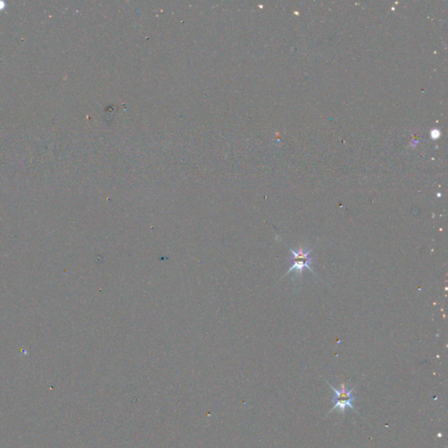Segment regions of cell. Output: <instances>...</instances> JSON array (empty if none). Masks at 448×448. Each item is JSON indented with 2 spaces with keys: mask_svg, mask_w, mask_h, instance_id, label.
Wrapping results in <instances>:
<instances>
[{
  "mask_svg": "<svg viewBox=\"0 0 448 448\" xmlns=\"http://www.w3.org/2000/svg\"><path fill=\"white\" fill-rule=\"evenodd\" d=\"M290 252L292 254L291 257V267L288 271V273L296 271V272H301L305 268L308 269L309 271L314 272L313 268L311 267L312 264V256L310 255V251H305L303 248H300L298 251H293V250L289 248Z\"/></svg>",
  "mask_w": 448,
  "mask_h": 448,
  "instance_id": "obj_2",
  "label": "cell"
},
{
  "mask_svg": "<svg viewBox=\"0 0 448 448\" xmlns=\"http://www.w3.org/2000/svg\"><path fill=\"white\" fill-rule=\"evenodd\" d=\"M327 384L329 385V387L334 391V396L332 399V402L334 404V407L329 411L328 414L334 411V410H338L340 413H344L347 409H352L356 411L355 407H354L355 395H354L353 391L355 388L347 389L344 384H341L340 389H338L328 383H327Z\"/></svg>",
  "mask_w": 448,
  "mask_h": 448,
  "instance_id": "obj_1",
  "label": "cell"
}]
</instances>
